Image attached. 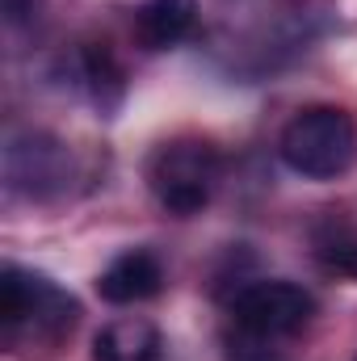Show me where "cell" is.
Here are the masks:
<instances>
[{
  "label": "cell",
  "instance_id": "1",
  "mask_svg": "<svg viewBox=\"0 0 357 361\" xmlns=\"http://www.w3.org/2000/svg\"><path fill=\"white\" fill-rule=\"evenodd\" d=\"M80 319V302L59 290L51 277L30 273L21 265H4L0 273V328L8 349H34V345H59L72 336Z\"/></svg>",
  "mask_w": 357,
  "mask_h": 361
},
{
  "label": "cell",
  "instance_id": "12",
  "mask_svg": "<svg viewBox=\"0 0 357 361\" xmlns=\"http://www.w3.org/2000/svg\"><path fill=\"white\" fill-rule=\"evenodd\" d=\"M38 8H42V0H4V21L8 25H25V21L38 17Z\"/></svg>",
  "mask_w": 357,
  "mask_h": 361
},
{
  "label": "cell",
  "instance_id": "6",
  "mask_svg": "<svg viewBox=\"0 0 357 361\" xmlns=\"http://www.w3.org/2000/svg\"><path fill=\"white\" fill-rule=\"evenodd\" d=\"M160 286H164V265L147 248H131V252L114 257L97 277V294L105 302H114V307H131V302L156 298Z\"/></svg>",
  "mask_w": 357,
  "mask_h": 361
},
{
  "label": "cell",
  "instance_id": "11",
  "mask_svg": "<svg viewBox=\"0 0 357 361\" xmlns=\"http://www.w3.org/2000/svg\"><path fill=\"white\" fill-rule=\"evenodd\" d=\"M227 361H286L277 349H265V345H253V341H240L227 349Z\"/></svg>",
  "mask_w": 357,
  "mask_h": 361
},
{
  "label": "cell",
  "instance_id": "7",
  "mask_svg": "<svg viewBox=\"0 0 357 361\" xmlns=\"http://www.w3.org/2000/svg\"><path fill=\"white\" fill-rule=\"evenodd\" d=\"M198 0H143L135 8V42L143 51H169L193 30Z\"/></svg>",
  "mask_w": 357,
  "mask_h": 361
},
{
  "label": "cell",
  "instance_id": "4",
  "mask_svg": "<svg viewBox=\"0 0 357 361\" xmlns=\"http://www.w3.org/2000/svg\"><path fill=\"white\" fill-rule=\"evenodd\" d=\"M72 152L47 130H21L4 147V185L17 197L51 202L72 185Z\"/></svg>",
  "mask_w": 357,
  "mask_h": 361
},
{
  "label": "cell",
  "instance_id": "5",
  "mask_svg": "<svg viewBox=\"0 0 357 361\" xmlns=\"http://www.w3.org/2000/svg\"><path fill=\"white\" fill-rule=\"evenodd\" d=\"M315 298L294 281H253L231 298V319L248 336H294L311 324Z\"/></svg>",
  "mask_w": 357,
  "mask_h": 361
},
{
  "label": "cell",
  "instance_id": "2",
  "mask_svg": "<svg viewBox=\"0 0 357 361\" xmlns=\"http://www.w3.org/2000/svg\"><path fill=\"white\" fill-rule=\"evenodd\" d=\"M277 156L290 173L307 180H337L353 169L357 160V122L353 114L337 109V105H307L298 109L282 139H277Z\"/></svg>",
  "mask_w": 357,
  "mask_h": 361
},
{
  "label": "cell",
  "instance_id": "8",
  "mask_svg": "<svg viewBox=\"0 0 357 361\" xmlns=\"http://www.w3.org/2000/svg\"><path fill=\"white\" fill-rule=\"evenodd\" d=\"M160 332L147 319H114L92 336V361H156Z\"/></svg>",
  "mask_w": 357,
  "mask_h": 361
},
{
  "label": "cell",
  "instance_id": "9",
  "mask_svg": "<svg viewBox=\"0 0 357 361\" xmlns=\"http://www.w3.org/2000/svg\"><path fill=\"white\" fill-rule=\"evenodd\" d=\"M80 76H85L92 101H97L101 109L118 105V97H122V63L114 59L109 42H89V47L80 51Z\"/></svg>",
  "mask_w": 357,
  "mask_h": 361
},
{
  "label": "cell",
  "instance_id": "3",
  "mask_svg": "<svg viewBox=\"0 0 357 361\" xmlns=\"http://www.w3.org/2000/svg\"><path fill=\"white\" fill-rule=\"evenodd\" d=\"M223 177V156L214 143L206 139H173L164 147H156L152 164H147V185L156 193V202L169 214H198Z\"/></svg>",
  "mask_w": 357,
  "mask_h": 361
},
{
  "label": "cell",
  "instance_id": "10",
  "mask_svg": "<svg viewBox=\"0 0 357 361\" xmlns=\"http://www.w3.org/2000/svg\"><path fill=\"white\" fill-rule=\"evenodd\" d=\"M320 261L324 269L357 277V235H332L328 244H320Z\"/></svg>",
  "mask_w": 357,
  "mask_h": 361
}]
</instances>
